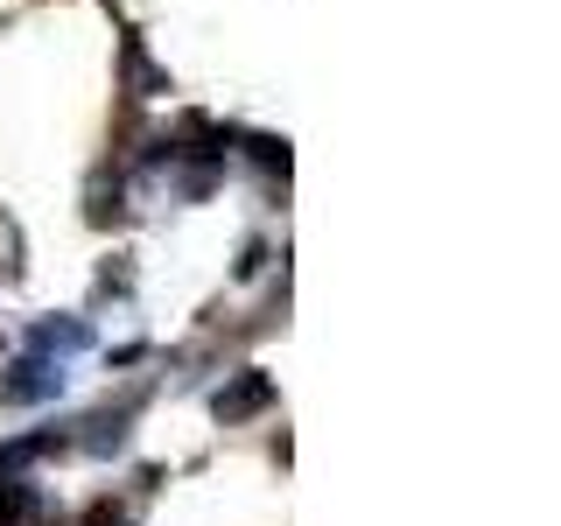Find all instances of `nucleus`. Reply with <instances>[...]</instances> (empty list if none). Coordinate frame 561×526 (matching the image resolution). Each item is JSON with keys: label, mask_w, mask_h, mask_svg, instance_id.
Returning <instances> with one entry per match:
<instances>
[{"label": "nucleus", "mask_w": 561, "mask_h": 526, "mask_svg": "<svg viewBox=\"0 0 561 526\" xmlns=\"http://www.w3.org/2000/svg\"><path fill=\"white\" fill-rule=\"evenodd\" d=\"M49 393H64V365H49V358H22L14 365V379H0V400H49Z\"/></svg>", "instance_id": "nucleus-1"}, {"label": "nucleus", "mask_w": 561, "mask_h": 526, "mask_svg": "<svg viewBox=\"0 0 561 526\" xmlns=\"http://www.w3.org/2000/svg\"><path fill=\"white\" fill-rule=\"evenodd\" d=\"M267 400H274V379H267V373H239L218 400H210V408H218V421H245V414L267 408Z\"/></svg>", "instance_id": "nucleus-2"}, {"label": "nucleus", "mask_w": 561, "mask_h": 526, "mask_svg": "<svg viewBox=\"0 0 561 526\" xmlns=\"http://www.w3.org/2000/svg\"><path fill=\"white\" fill-rule=\"evenodd\" d=\"M119 57H127V92H134V99H162V92H169V70L148 64V49H140L134 35L119 43Z\"/></svg>", "instance_id": "nucleus-3"}, {"label": "nucleus", "mask_w": 561, "mask_h": 526, "mask_svg": "<svg viewBox=\"0 0 561 526\" xmlns=\"http://www.w3.org/2000/svg\"><path fill=\"white\" fill-rule=\"evenodd\" d=\"M92 330L78 323V316H64V323H35V351H84Z\"/></svg>", "instance_id": "nucleus-4"}, {"label": "nucleus", "mask_w": 561, "mask_h": 526, "mask_svg": "<svg viewBox=\"0 0 561 526\" xmlns=\"http://www.w3.org/2000/svg\"><path fill=\"white\" fill-rule=\"evenodd\" d=\"M245 148H253V162H260V169H288V148H280L274 134H253Z\"/></svg>", "instance_id": "nucleus-5"}]
</instances>
